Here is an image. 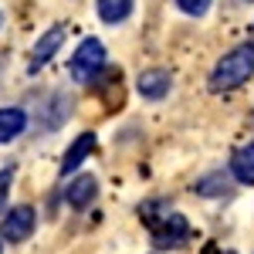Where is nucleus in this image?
Returning a JSON list of instances; mask_svg holds the SVG:
<instances>
[{
	"label": "nucleus",
	"instance_id": "obj_9",
	"mask_svg": "<svg viewBox=\"0 0 254 254\" xmlns=\"http://www.w3.org/2000/svg\"><path fill=\"white\" fill-rule=\"evenodd\" d=\"M231 173H234L237 183H244V187H254V142L241 146L234 156H231Z\"/></svg>",
	"mask_w": 254,
	"mask_h": 254
},
{
	"label": "nucleus",
	"instance_id": "obj_11",
	"mask_svg": "<svg viewBox=\"0 0 254 254\" xmlns=\"http://www.w3.org/2000/svg\"><path fill=\"white\" fill-rule=\"evenodd\" d=\"M98 17L105 24H122V20L132 14V0H98Z\"/></svg>",
	"mask_w": 254,
	"mask_h": 254
},
{
	"label": "nucleus",
	"instance_id": "obj_5",
	"mask_svg": "<svg viewBox=\"0 0 254 254\" xmlns=\"http://www.w3.org/2000/svg\"><path fill=\"white\" fill-rule=\"evenodd\" d=\"M64 38H68V31H64L61 24L48 27V31H44V34H41V38L34 41V48H31V71L44 68L48 61L55 58V55L61 51V44H64Z\"/></svg>",
	"mask_w": 254,
	"mask_h": 254
},
{
	"label": "nucleus",
	"instance_id": "obj_6",
	"mask_svg": "<svg viewBox=\"0 0 254 254\" xmlns=\"http://www.w3.org/2000/svg\"><path fill=\"white\" fill-rule=\"evenodd\" d=\"M95 146H98V136H95V132H81V136L68 146V153L61 156V173H75L81 163L95 153Z\"/></svg>",
	"mask_w": 254,
	"mask_h": 254
},
{
	"label": "nucleus",
	"instance_id": "obj_1",
	"mask_svg": "<svg viewBox=\"0 0 254 254\" xmlns=\"http://www.w3.org/2000/svg\"><path fill=\"white\" fill-rule=\"evenodd\" d=\"M254 75V44H241L227 51L210 71V92H231Z\"/></svg>",
	"mask_w": 254,
	"mask_h": 254
},
{
	"label": "nucleus",
	"instance_id": "obj_13",
	"mask_svg": "<svg viewBox=\"0 0 254 254\" xmlns=\"http://www.w3.org/2000/svg\"><path fill=\"white\" fill-rule=\"evenodd\" d=\"M10 183H14V166L0 170V207L7 203V193H10Z\"/></svg>",
	"mask_w": 254,
	"mask_h": 254
},
{
	"label": "nucleus",
	"instance_id": "obj_7",
	"mask_svg": "<svg viewBox=\"0 0 254 254\" xmlns=\"http://www.w3.org/2000/svg\"><path fill=\"white\" fill-rule=\"evenodd\" d=\"M139 95L149 98V102H159V98L170 92V71H163V68H149V71H142L136 81Z\"/></svg>",
	"mask_w": 254,
	"mask_h": 254
},
{
	"label": "nucleus",
	"instance_id": "obj_15",
	"mask_svg": "<svg viewBox=\"0 0 254 254\" xmlns=\"http://www.w3.org/2000/svg\"><path fill=\"white\" fill-rule=\"evenodd\" d=\"M227 254H234V251H227Z\"/></svg>",
	"mask_w": 254,
	"mask_h": 254
},
{
	"label": "nucleus",
	"instance_id": "obj_4",
	"mask_svg": "<svg viewBox=\"0 0 254 254\" xmlns=\"http://www.w3.org/2000/svg\"><path fill=\"white\" fill-rule=\"evenodd\" d=\"M34 227H38V214L31 207H14L10 214L3 217L0 234H3V241H10V244H20V241H27V237L34 234Z\"/></svg>",
	"mask_w": 254,
	"mask_h": 254
},
{
	"label": "nucleus",
	"instance_id": "obj_3",
	"mask_svg": "<svg viewBox=\"0 0 254 254\" xmlns=\"http://www.w3.org/2000/svg\"><path fill=\"white\" fill-rule=\"evenodd\" d=\"M102 68H105V44L98 38H85L81 48L75 51V58H71V78L75 81H92Z\"/></svg>",
	"mask_w": 254,
	"mask_h": 254
},
{
	"label": "nucleus",
	"instance_id": "obj_10",
	"mask_svg": "<svg viewBox=\"0 0 254 254\" xmlns=\"http://www.w3.org/2000/svg\"><path fill=\"white\" fill-rule=\"evenodd\" d=\"M27 129V112L24 109H0V142H14Z\"/></svg>",
	"mask_w": 254,
	"mask_h": 254
},
{
	"label": "nucleus",
	"instance_id": "obj_12",
	"mask_svg": "<svg viewBox=\"0 0 254 254\" xmlns=\"http://www.w3.org/2000/svg\"><path fill=\"white\" fill-rule=\"evenodd\" d=\"M176 7L183 14H190V17H203L210 10V0H176Z\"/></svg>",
	"mask_w": 254,
	"mask_h": 254
},
{
	"label": "nucleus",
	"instance_id": "obj_16",
	"mask_svg": "<svg viewBox=\"0 0 254 254\" xmlns=\"http://www.w3.org/2000/svg\"><path fill=\"white\" fill-rule=\"evenodd\" d=\"M248 3H251V0H248Z\"/></svg>",
	"mask_w": 254,
	"mask_h": 254
},
{
	"label": "nucleus",
	"instance_id": "obj_14",
	"mask_svg": "<svg viewBox=\"0 0 254 254\" xmlns=\"http://www.w3.org/2000/svg\"><path fill=\"white\" fill-rule=\"evenodd\" d=\"M0 20H3V14H0Z\"/></svg>",
	"mask_w": 254,
	"mask_h": 254
},
{
	"label": "nucleus",
	"instance_id": "obj_2",
	"mask_svg": "<svg viewBox=\"0 0 254 254\" xmlns=\"http://www.w3.org/2000/svg\"><path fill=\"white\" fill-rule=\"evenodd\" d=\"M146 220H149V231H153L156 248H180L190 237L187 217L176 214V210H166V214H159V217H146Z\"/></svg>",
	"mask_w": 254,
	"mask_h": 254
},
{
	"label": "nucleus",
	"instance_id": "obj_8",
	"mask_svg": "<svg viewBox=\"0 0 254 254\" xmlns=\"http://www.w3.org/2000/svg\"><path fill=\"white\" fill-rule=\"evenodd\" d=\"M98 193V183H95V176H78V180H71L68 187H64V200L75 207V210H81V207H88L92 200H95Z\"/></svg>",
	"mask_w": 254,
	"mask_h": 254
}]
</instances>
